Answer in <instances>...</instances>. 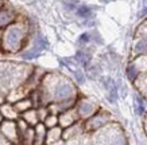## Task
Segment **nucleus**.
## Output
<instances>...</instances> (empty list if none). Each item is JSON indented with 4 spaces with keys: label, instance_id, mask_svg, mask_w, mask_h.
Returning <instances> with one entry per match:
<instances>
[{
    "label": "nucleus",
    "instance_id": "f257e3e1",
    "mask_svg": "<svg viewBox=\"0 0 147 145\" xmlns=\"http://www.w3.org/2000/svg\"><path fill=\"white\" fill-rule=\"evenodd\" d=\"M31 39L30 24L26 20L16 19L12 24L1 30V42L0 47L4 54H16L27 47Z\"/></svg>",
    "mask_w": 147,
    "mask_h": 145
},
{
    "label": "nucleus",
    "instance_id": "f03ea898",
    "mask_svg": "<svg viewBox=\"0 0 147 145\" xmlns=\"http://www.w3.org/2000/svg\"><path fill=\"white\" fill-rule=\"evenodd\" d=\"M94 133V145H127L125 136L116 125L108 124L107 126L101 128Z\"/></svg>",
    "mask_w": 147,
    "mask_h": 145
},
{
    "label": "nucleus",
    "instance_id": "7ed1b4c3",
    "mask_svg": "<svg viewBox=\"0 0 147 145\" xmlns=\"http://www.w3.org/2000/svg\"><path fill=\"white\" fill-rule=\"evenodd\" d=\"M111 121L112 117L108 112L98 109V112H96L92 117L82 121V126H84L85 133H94L100 130L101 128L107 126L108 124H111Z\"/></svg>",
    "mask_w": 147,
    "mask_h": 145
},
{
    "label": "nucleus",
    "instance_id": "20e7f679",
    "mask_svg": "<svg viewBox=\"0 0 147 145\" xmlns=\"http://www.w3.org/2000/svg\"><path fill=\"white\" fill-rule=\"evenodd\" d=\"M74 109L77 112V116L80 121H85L88 120L89 117L98 112V105L97 102H94L93 100L90 98H86V97H77V101H76V105H74Z\"/></svg>",
    "mask_w": 147,
    "mask_h": 145
},
{
    "label": "nucleus",
    "instance_id": "39448f33",
    "mask_svg": "<svg viewBox=\"0 0 147 145\" xmlns=\"http://www.w3.org/2000/svg\"><path fill=\"white\" fill-rule=\"evenodd\" d=\"M0 133L11 144L19 145V132H18V128H16V122L15 121L4 120L1 122V125H0Z\"/></svg>",
    "mask_w": 147,
    "mask_h": 145
},
{
    "label": "nucleus",
    "instance_id": "423d86ee",
    "mask_svg": "<svg viewBox=\"0 0 147 145\" xmlns=\"http://www.w3.org/2000/svg\"><path fill=\"white\" fill-rule=\"evenodd\" d=\"M78 121H80V118H78L74 108H71L69 110H65V112L58 114V126H61L62 129L71 126L73 124L78 122Z\"/></svg>",
    "mask_w": 147,
    "mask_h": 145
},
{
    "label": "nucleus",
    "instance_id": "0eeeda50",
    "mask_svg": "<svg viewBox=\"0 0 147 145\" xmlns=\"http://www.w3.org/2000/svg\"><path fill=\"white\" fill-rule=\"evenodd\" d=\"M85 133L84 126H82V121L73 124L71 126L62 129V141H71L81 137Z\"/></svg>",
    "mask_w": 147,
    "mask_h": 145
},
{
    "label": "nucleus",
    "instance_id": "6e6552de",
    "mask_svg": "<svg viewBox=\"0 0 147 145\" xmlns=\"http://www.w3.org/2000/svg\"><path fill=\"white\" fill-rule=\"evenodd\" d=\"M18 19V13L13 8L3 5V8L0 9V30H4L5 27L12 24Z\"/></svg>",
    "mask_w": 147,
    "mask_h": 145
},
{
    "label": "nucleus",
    "instance_id": "1a4fd4ad",
    "mask_svg": "<svg viewBox=\"0 0 147 145\" xmlns=\"http://www.w3.org/2000/svg\"><path fill=\"white\" fill-rule=\"evenodd\" d=\"M0 113L3 116L4 120H9V121H16V120L20 117L16 109L13 108V105L11 102L4 101L3 104H0Z\"/></svg>",
    "mask_w": 147,
    "mask_h": 145
},
{
    "label": "nucleus",
    "instance_id": "9d476101",
    "mask_svg": "<svg viewBox=\"0 0 147 145\" xmlns=\"http://www.w3.org/2000/svg\"><path fill=\"white\" fill-rule=\"evenodd\" d=\"M59 141H62V128L54 126V128L47 129L45 145H55V144H58Z\"/></svg>",
    "mask_w": 147,
    "mask_h": 145
},
{
    "label": "nucleus",
    "instance_id": "9b49d317",
    "mask_svg": "<svg viewBox=\"0 0 147 145\" xmlns=\"http://www.w3.org/2000/svg\"><path fill=\"white\" fill-rule=\"evenodd\" d=\"M32 129H34V145H45L47 128L42 122H39L36 124Z\"/></svg>",
    "mask_w": 147,
    "mask_h": 145
},
{
    "label": "nucleus",
    "instance_id": "f8f14e48",
    "mask_svg": "<svg viewBox=\"0 0 147 145\" xmlns=\"http://www.w3.org/2000/svg\"><path fill=\"white\" fill-rule=\"evenodd\" d=\"M20 118L24 120L27 122V125L31 128H34L36 124H39V117H38V112H36L35 108H31V109H28L27 112L22 113Z\"/></svg>",
    "mask_w": 147,
    "mask_h": 145
},
{
    "label": "nucleus",
    "instance_id": "ddd939ff",
    "mask_svg": "<svg viewBox=\"0 0 147 145\" xmlns=\"http://www.w3.org/2000/svg\"><path fill=\"white\" fill-rule=\"evenodd\" d=\"M12 105H13V108L16 109V112H18L19 114H22V113L27 112L28 109L34 108V105H32V101H31V98H30L28 96L24 97V98H22V100H19V101H16V102H13Z\"/></svg>",
    "mask_w": 147,
    "mask_h": 145
},
{
    "label": "nucleus",
    "instance_id": "4468645a",
    "mask_svg": "<svg viewBox=\"0 0 147 145\" xmlns=\"http://www.w3.org/2000/svg\"><path fill=\"white\" fill-rule=\"evenodd\" d=\"M40 51L38 47H35L34 44H32L30 48H24V50H22L20 51V57H22V59H24V61H32V59H35V58H38L40 55Z\"/></svg>",
    "mask_w": 147,
    "mask_h": 145
},
{
    "label": "nucleus",
    "instance_id": "2eb2a0df",
    "mask_svg": "<svg viewBox=\"0 0 147 145\" xmlns=\"http://www.w3.org/2000/svg\"><path fill=\"white\" fill-rule=\"evenodd\" d=\"M74 59H76L77 63L82 65L84 67H88L90 61H92V55L88 51H85V50H78L76 53V55H74Z\"/></svg>",
    "mask_w": 147,
    "mask_h": 145
},
{
    "label": "nucleus",
    "instance_id": "dca6fc26",
    "mask_svg": "<svg viewBox=\"0 0 147 145\" xmlns=\"http://www.w3.org/2000/svg\"><path fill=\"white\" fill-rule=\"evenodd\" d=\"M147 53V36H143L142 39H139L134 46V55L139 57Z\"/></svg>",
    "mask_w": 147,
    "mask_h": 145
},
{
    "label": "nucleus",
    "instance_id": "f3484780",
    "mask_svg": "<svg viewBox=\"0 0 147 145\" xmlns=\"http://www.w3.org/2000/svg\"><path fill=\"white\" fill-rule=\"evenodd\" d=\"M76 15L81 19H89L92 16V8L88 5H80L76 8Z\"/></svg>",
    "mask_w": 147,
    "mask_h": 145
},
{
    "label": "nucleus",
    "instance_id": "a211bd4d",
    "mask_svg": "<svg viewBox=\"0 0 147 145\" xmlns=\"http://www.w3.org/2000/svg\"><path fill=\"white\" fill-rule=\"evenodd\" d=\"M42 124H43L47 129L54 128V126H58V116L57 114H51V113H50V114L43 120V122Z\"/></svg>",
    "mask_w": 147,
    "mask_h": 145
},
{
    "label": "nucleus",
    "instance_id": "6ab92c4d",
    "mask_svg": "<svg viewBox=\"0 0 147 145\" xmlns=\"http://www.w3.org/2000/svg\"><path fill=\"white\" fill-rule=\"evenodd\" d=\"M125 74H127V77H128V79L131 82H134L135 79L138 78V69H136V66H135L134 63H131V65L127 67Z\"/></svg>",
    "mask_w": 147,
    "mask_h": 145
},
{
    "label": "nucleus",
    "instance_id": "aec40b11",
    "mask_svg": "<svg viewBox=\"0 0 147 145\" xmlns=\"http://www.w3.org/2000/svg\"><path fill=\"white\" fill-rule=\"evenodd\" d=\"M70 69V67H69ZM71 70V73H73V75H74V79H76V82L78 85H82L85 82V75H84V73L81 70H77V69H70Z\"/></svg>",
    "mask_w": 147,
    "mask_h": 145
},
{
    "label": "nucleus",
    "instance_id": "412c9836",
    "mask_svg": "<svg viewBox=\"0 0 147 145\" xmlns=\"http://www.w3.org/2000/svg\"><path fill=\"white\" fill-rule=\"evenodd\" d=\"M92 40V34L90 32H84V34H81L78 36V39H77V43L81 44V46H84V44H88Z\"/></svg>",
    "mask_w": 147,
    "mask_h": 145
},
{
    "label": "nucleus",
    "instance_id": "4be33fe9",
    "mask_svg": "<svg viewBox=\"0 0 147 145\" xmlns=\"http://www.w3.org/2000/svg\"><path fill=\"white\" fill-rule=\"evenodd\" d=\"M63 4H65V7H66L67 9H70V11H76V8H77V5L74 4V3H69V1H65Z\"/></svg>",
    "mask_w": 147,
    "mask_h": 145
},
{
    "label": "nucleus",
    "instance_id": "5701e85b",
    "mask_svg": "<svg viewBox=\"0 0 147 145\" xmlns=\"http://www.w3.org/2000/svg\"><path fill=\"white\" fill-rule=\"evenodd\" d=\"M0 145H13V144H11L8 140H5L4 137H3V134L0 133Z\"/></svg>",
    "mask_w": 147,
    "mask_h": 145
},
{
    "label": "nucleus",
    "instance_id": "b1692460",
    "mask_svg": "<svg viewBox=\"0 0 147 145\" xmlns=\"http://www.w3.org/2000/svg\"><path fill=\"white\" fill-rule=\"evenodd\" d=\"M146 15H147V7H144L142 12L139 13V16H140V18H143V16H146Z\"/></svg>",
    "mask_w": 147,
    "mask_h": 145
},
{
    "label": "nucleus",
    "instance_id": "393cba45",
    "mask_svg": "<svg viewBox=\"0 0 147 145\" xmlns=\"http://www.w3.org/2000/svg\"><path fill=\"white\" fill-rule=\"evenodd\" d=\"M4 121V118H3V116H1V113H0V125H1V122Z\"/></svg>",
    "mask_w": 147,
    "mask_h": 145
},
{
    "label": "nucleus",
    "instance_id": "a878e982",
    "mask_svg": "<svg viewBox=\"0 0 147 145\" xmlns=\"http://www.w3.org/2000/svg\"><path fill=\"white\" fill-rule=\"evenodd\" d=\"M3 8V3H1V1H0V9Z\"/></svg>",
    "mask_w": 147,
    "mask_h": 145
},
{
    "label": "nucleus",
    "instance_id": "bb28decb",
    "mask_svg": "<svg viewBox=\"0 0 147 145\" xmlns=\"http://www.w3.org/2000/svg\"><path fill=\"white\" fill-rule=\"evenodd\" d=\"M144 126H146V132H147V121H146V124H144Z\"/></svg>",
    "mask_w": 147,
    "mask_h": 145
}]
</instances>
